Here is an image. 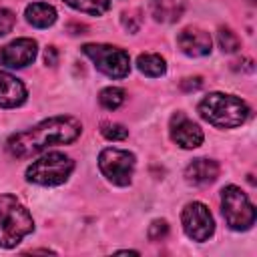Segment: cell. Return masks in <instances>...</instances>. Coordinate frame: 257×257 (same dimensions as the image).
I'll list each match as a JSON object with an SVG mask.
<instances>
[{
  "label": "cell",
  "mask_w": 257,
  "mask_h": 257,
  "mask_svg": "<svg viewBox=\"0 0 257 257\" xmlns=\"http://www.w3.org/2000/svg\"><path fill=\"white\" fill-rule=\"evenodd\" d=\"M44 60H46V64H50V66L56 64V48H54V46H48V48H46V52H44Z\"/></svg>",
  "instance_id": "d4e9b609"
},
{
  "label": "cell",
  "mask_w": 257,
  "mask_h": 257,
  "mask_svg": "<svg viewBox=\"0 0 257 257\" xmlns=\"http://www.w3.org/2000/svg\"><path fill=\"white\" fill-rule=\"evenodd\" d=\"M181 223H183L187 237L193 241H199V243L207 241L215 231V221H213L211 211L207 209V205H203L199 201L185 205V209L181 213Z\"/></svg>",
  "instance_id": "ba28073f"
},
{
  "label": "cell",
  "mask_w": 257,
  "mask_h": 257,
  "mask_svg": "<svg viewBox=\"0 0 257 257\" xmlns=\"http://www.w3.org/2000/svg\"><path fill=\"white\" fill-rule=\"evenodd\" d=\"M219 177V165L211 159H195L185 169V181L195 187H203L213 183Z\"/></svg>",
  "instance_id": "4fadbf2b"
},
{
  "label": "cell",
  "mask_w": 257,
  "mask_h": 257,
  "mask_svg": "<svg viewBox=\"0 0 257 257\" xmlns=\"http://www.w3.org/2000/svg\"><path fill=\"white\" fill-rule=\"evenodd\" d=\"M185 0H151V14L157 22H177L185 12Z\"/></svg>",
  "instance_id": "5bb4252c"
},
{
  "label": "cell",
  "mask_w": 257,
  "mask_h": 257,
  "mask_svg": "<svg viewBox=\"0 0 257 257\" xmlns=\"http://www.w3.org/2000/svg\"><path fill=\"white\" fill-rule=\"evenodd\" d=\"M26 20L36 26V28H48L54 24L56 20V10L50 6V4H44V2H34V4H28L26 6V12H24Z\"/></svg>",
  "instance_id": "9a60e30c"
},
{
  "label": "cell",
  "mask_w": 257,
  "mask_h": 257,
  "mask_svg": "<svg viewBox=\"0 0 257 257\" xmlns=\"http://www.w3.org/2000/svg\"><path fill=\"white\" fill-rule=\"evenodd\" d=\"M98 102H100L106 110H114V108H118V106L124 102V90H122V88H116V86L102 88L100 94H98Z\"/></svg>",
  "instance_id": "ac0fdd59"
},
{
  "label": "cell",
  "mask_w": 257,
  "mask_h": 257,
  "mask_svg": "<svg viewBox=\"0 0 257 257\" xmlns=\"http://www.w3.org/2000/svg\"><path fill=\"white\" fill-rule=\"evenodd\" d=\"M36 40L32 38H16L14 42L0 48V64L8 68H22L34 62L36 58Z\"/></svg>",
  "instance_id": "30bf717a"
},
{
  "label": "cell",
  "mask_w": 257,
  "mask_h": 257,
  "mask_svg": "<svg viewBox=\"0 0 257 257\" xmlns=\"http://www.w3.org/2000/svg\"><path fill=\"white\" fill-rule=\"evenodd\" d=\"M100 133H102V137L108 139V141H124V139L128 137V128H124V126L118 124V122H104V124L100 126Z\"/></svg>",
  "instance_id": "d6986e66"
},
{
  "label": "cell",
  "mask_w": 257,
  "mask_h": 257,
  "mask_svg": "<svg viewBox=\"0 0 257 257\" xmlns=\"http://www.w3.org/2000/svg\"><path fill=\"white\" fill-rule=\"evenodd\" d=\"M64 2L70 8L86 12V14H92V16L104 14L108 10V6H110V0H64Z\"/></svg>",
  "instance_id": "e0dca14e"
},
{
  "label": "cell",
  "mask_w": 257,
  "mask_h": 257,
  "mask_svg": "<svg viewBox=\"0 0 257 257\" xmlns=\"http://www.w3.org/2000/svg\"><path fill=\"white\" fill-rule=\"evenodd\" d=\"M74 169V163L70 157L64 153H48L40 159H36L28 169H26V181L44 185V187H54L62 185Z\"/></svg>",
  "instance_id": "277c9868"
},
{
  "label": "cell",
  "mask_w": 257,
  "mask_h": 257,
  "mask_svg": "<svg viewBox=\"0 0 257 257\" xmlns=\"http://www.w3.org/2000/svg\"><path fill=\"white\" fill-rule=\"evenodd\" d=\"M177 44H179L183 54L193 56V58H199V56H205V54L211 52L209 32H205L203 28H195V26L183 28L177 36Z\"/></svg>",
  "instance_id": "8fae6325"
},
{
  "label": "cell",
  "mask_w": 257,
  "mask_h": 257,
  "mask_svg": "<svg viewBox=\"0 0 257 257\" xmlns=\"http://www.w3.org/2000/svg\"><path fill=\"white\" fill-rule=\"evenodd\" d=\"M14 22H16L14 12L8 10V8H0V36L8 34L14 28Z\"/></svg>",
  "instance_id": "7402d4cb"
},
{
  "label": "cell",
  "mask_w": 257,
  "mask_h": 257,
  "mask_svg": "<svg viewBox=\"0 0 257 257\" xmlns=\"http://www.w3.org/2000/svg\"><path fill=\"white\" fill-rule=\"evenodd\" d=\"M199 114L217 128H235L247 120L249 106L233 94L211 92L199 102Z\"/></svg>",
  "instance_id": "7a4b0ae2"
},
{
  "label": "cell",
  "mask_w": 257,
  "mask_h": 257,
  "mask_svg": "<svg viewBox=\"0 0 257 257\" xmlns=\"http://www.w3.org/2000/svg\"><path fill=\"white\" fill-rule=\"evenodd\" d=\"M137 68H139L143 74L157 78V76H163V74H165L167 64H165V58H163V56L149 52V54H141V56L137 58Z\"/></svg>",
  "instance_id": "2e32d148"
},
{
  "label": "cell",
  "mask_w": 257,
  "mask_h": 257,
  "mask_svg": "<svg viewBox=\"0 0 257 257\" xmlns=\"http://www.w3.org/2000/svg\"><path fill=\"white\" fill-rule=\"evenodd\" d=\"M219 46L223 52H235L239 48V38L231 28H221L219 30Z\"/></svg>",
  "instance_id": "ffe728a7"
},
{
  "label": "cell",
  "mask_w": 257,
  "mask_h": 257,
  "mask_svg": "<svg viewBox=\"0 0 257 257\" xmlns=\"http://www.w3.org/2000/svg\"><path fill=\"white\" fill-rule=\"evenodd\" d=\"M26 100V86L12 74L0 70V106L14 108Z\"/></svg>",
  "instance_id": "7c38bea8"
},
{
  "label": "cell",
  "mask_w": 257,
  "mask_h": 257,
  "mask_svg": "<svg viewBox=\"0 0 257 257\" xmlns=\"http://www.w3.org/2000/svg\"><path fill=\"white\" fill-rule=\"evenodd\" d=\"M82 133V124L74 116H52L36 126L16 133L8 139L6 149L16 159H26L42 153L52 145H66L78 139Z\"/></svg>",
  "instance_id": "6da1fadb"
},
{
  "label": "cell",
  "mask_w": 257,
  "mask_h": 257,
  "mask_svg": "<svg viewBox=\"0 0 257 257\" xmlns=\"http://www.w3.org/2000/svg\"><path fill=\"white\" fill-rule=\"evenodd\" d=\"M122 24L128 32H137L139 26H141V12L139 10H128V12H122Z\"/></svg>",
  "instance_id": "603a6c76"
},
{
  "label": "cell",
  "mask_w": 257,
  "mask_h": 257,
  "mask_svg": "<svg viewBox=\"0 0 257 257\" xmlns=\"http://www.w3.org/2000/svg\"><path fill=\"white\" fill-rule=\"evenodd\" d=\"M167 233H169V225L163 219H157L149 225V239L151 241H161L167 237Z\"/></svg>",
  "instance_id": "44dd1931"
},
{
  "label": "cell",
  "mask_w": 257,
  "mask_h": 257,
  "mask_svg": "<svg viewBox=\"0 0 257 257\" xmlns=\"http://www.w3.org/2000/svg\"><path fill=\"white\" fill-rule=\"evenodd\" d=\"M32 229L34 221L28 209L14 195H0V247H16Z\"/></svg>",
  "instance_id": "3957f363"
},
{
  "label": "cell",
  "mask_w": 257,
  "mask_h": 257,
  "mask_svg": "<svg viewBox=\"0 0 257 257\" xmlns=\"http://www.w3.org/2000/svg\"><path fill=\"white\" fill-rule=\"evenodd\" d=\"M221 209L227 225L233 231H247L255 223V207L249 197L235 185H229L221 191Z\"/></svg>",
  "instance_id": "5b68a950"
},
{
  "label": "cell",
  "mask_w": 257,
  "mask_h": 257,
  "mask_svg": "<svg viewBox=\"0 0 257 257\" xmlns=\"http://www.w3.org/2000/svg\"><path fill=\"white\" fill-rule=\"evenodd\" d=\"M169 133H171L173 143H177L183 149H197L205 139L201 126L193 122L185 112H177L171 116Z\"/></svg>",
  "instance_id": "9c48e42d"
},
{
  "label": "cell",
  "mask_w": 257,
  "mask_h": 257,
  "mask_svg": "<svg viewBox=\"0 0 257 257\" xmlns=\"http://www.w3.org/2000/svg\"><path fill=\"white\" fill-rule=\"evenodd\" d=\"M98 169L100 173L118 187H126L133 179L135 171V155L122 149H104L98 155Z\"/></svg>",
  "instance_id": "52a82bcc"
},
{
  "label": "cell",
  "mask_w": 257,
  "mask_h": 257,
  "mask_svg": "<svg viewBox=\"0 0 257 257\" xmlns=\"http://www.w3.org/2000/svg\"><path fill=\"white\" fill-rule=\"evenodd\" d=\"M201 86V78L199 76H195V78H185L183 82H181V88L183 90H197Z\"/></svg>",
  "instance_id": "cb8c5ba5"
},
{
  "label": "cell",
  "mask_w": 257,
  "mask_h": 257,
  "mask_svg": "<svg viewBox=\"0 0 257 257\" xmlns=\"http://www.w3.org/2000/svg\"><path fill=\"white\" fill-rule=\"evenodd\" d=\"M82 52L94 62V66L110 76V78H124L131 70V58L128 54L118 48V46H110V44H84Z\"/></svg>",
  "instance_id": "8992f818"
}]
</instances>
